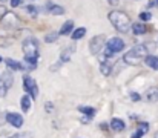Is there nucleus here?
<instances>
[{"instance_id":"29","label":"nucleus","mask_w":158,"mask_h":138,"mask_svg":"<svg viewBox=\"0 0 158 138\" xmlns=\"http://www.w3.org/2000/svg\"><path fill=\"white\" fill-rule=\"evenodd\" d=\"M105 55H106V57H112L114 54H112V52H110V51H109V49L106 48V51H105Z\"/></svg>"},{"instance_id":"18","label":"nucleus","mask_w":158,"mask_h":138,"mask_svg":"<svg viewBox=\"0 0 158 138\" xmlns=\"http://www.w3.org/2000/svg\"><path fill=\"white\" fill-rule=\"evenodd\" d=\"M100 72H102L103 75H106V77H107V75H110V72H112V68H110V66H109L106 61H102V63H100Z\"/></svg>"},{"instance_id":"15","label":"nucleus","mask_w":158,"mask_h":138,"mask_svg":"<svg viewBox=\"0 0 158 138\" xmlns=\"http://www.w3.org/2000/svg\"><path fill=\"white\" fill-rule=\"evenodd\" d=\"M85 34H86V28H77V29H74L72 31V34H71V37H72V40H80V39H83L85 37Z\"/></svg>"},{"instance_id":"28","label":"nucleus","mask_w":158,"mask_h":138,"mask_svg":"<svg viewBox=\"0 0 158 138\" xmlns=\"http://www.w3.org/2000/svg\"><path fill=\"white\" fill-rule=\"evenodd\" d=\"M91 120H92V118L88 117V115H83V117H81V123H89Z\"/></svg>"},{"instance_id":"5","label":"nucleus","mask_w":158,"mask_h":138,"mask_svg":"<svg viewBox=\"0 0 158 138\" xmlns=\"http://www.w3.org/2000/svg\"><path fill=\"white\" fill-rule=\"evenodd\" d=\"M105 40H106L105 36H95L89 42V51H91V54H94V55L100 54L102 49H103V46H105Z\"/></svg>"},{"instance_id":"12","label":"nucleus","mask_w":158,"mask_h":138,"mask_svg":"<svg viewBox=\"0 0 158 138\" xmlns=\"http://www.w3.org/2000/svg\"><path fill=\"white\" fill-rule=\"evenodd\" d=\"M144 61H146V65H148L151 69L158 71V57H155V55H148V57L144 58Z\"/></svg>"},{"instance_id":"10","label":"nucleus","mask_w":158,"mask_h":138,"mask_svg":"<svg viewBox=\"0 0 158 138\" xmlns=\"http://www.w3.org/2000/svg\"><path fill=\"white\" fill-rule=\"evenodd\" d=\"M72 29H74V22L72 20H68V22H64L63 23V26H61V29H60V36H69V34H72Z\"/></svg>"},{"instance_id":"30","label":"nucleus","mask_w":158,"mask_h":138,"mask_svg":"<svg viewBox=\"0 0 158 138\" xmlns=\"http://www.w3.org/2000/svg\"><path fill=\"white\" fill-rule=\"evenodd\" d=\"M110 5H118V0H107Z\"/></svg>"},{"instance_id":"11","label":"nucleus","mask_w":158,"mask_h":138,"mask_svg":"<svg viewBox=\"0 0 158 138\" xmlns=\"http://www.w3.org/2000/svg\"><path fill=\"white\" fill-rule=\"evenodd\" d=\"M31 97L28 95V94H25L23 97H22V100H20V106H22V111L23 112H28L29 109H31Z\"/></svg>"},{"instance_id":"24","label":"nucleus","mask_w":158,"mask_h":138,"mask_svg":"<svg viewBox=\"0 0 158 138\" xmlns=\"http://www.w3.org/2000/svg\"><path fill=\"white\" fill-rule=\"evenodd\" d=\"M158 6V0H148V8H155Z\"/></svg>"},{"instance_id":"6","label":"nucleus","mask_w":158,"mask_h":138,"mask_svg":"<svg viewBox=\"0 0 158 138\" xmlns=\"http://www.w3.org/2000/svg\"><path fill=\"white\" fill-rule=\"evenodd\" d=\"M106 48H107L112 54L121 52V51L124 49V42H123L120 37H112V39H109V40L106 42Z\"/></svg>"},{"instance_id":"20","label":"nucleus","mask_w":158,"mask_h":138,"mask_svg":"<svg viewBox=\"0 0 158 138\" xmlns=\"http://www.w3.org/2000/svg\"><path fill=\"white\" fill-rule=\"evenodd\" d=\"M8 138H32V132H19V134L11 135Z\"/></svg>"},{"instance_id":"3","label":"nucleus","mask_w":158,"mask_h":138,"mask_svg":"<svg viewBox=\"0 0 158 138\" xmlns=\"http://www.w3.org/2000/svg\"><path fill=\"white\" fill-rule=\"evenodd\" d=\"M109 20L114 25V28L120 32H127L131 28V20L123 11H112L109 12Z\"/></svg>"},{"instance_id":"33","label":"nucleus","mask_w":158,"mask_h":138,"mask_svg":"<svg viewBox=\"0 0 158 138\" xmlns=\"http://www.w3.org/2000/svg\"><path fill=\"white\" fill-rule=\"evenodd\" d=\"M0 85H2V77H0Z\"/></svg>"},{"instance_id":"27","label":"nucleus","mask_w":158,"mask_h":138,"mask_svg":"<svg viewBox=\"0 0 158 138\" xmlns=\"http://www.w3.org/2000/svg\"><path fill=\"white\" fill-rule=\"evenodd\" d=\"M131 98H132L134 101H138L141 97H140V94H135V92H132V94H131Z\"/></svg>"},{"instance_id":"8","label":"nucleus","mask_w":158,"mask_h":138,"mask_svg":"<svg viewBox=\"0 0 158 138\" xmlns=\"http://www.w3.org/2000/svg\"><path fill=\"white\" fill-rule=\"evenodd\" d=\"M46 11L51 12L52 15H61V14H64V9L60 5H55L52 2H48L46 3Z\"/></svg>"},{"instance_id":"22","label":"nucleus","mask_w":158,"mask_h":138,"mask_svg":"<svg viewBox=\"0 0 158 138\" xmlns=\"http://www.w3.org/2000/svg\"><path fill=\"white\" fill-rule=\"evenodd\" d=\"M152 19V15H151V12H140V20H143V22H149Z\"/></svg>"},{"instance_id":"17","label":"nucleus","mask_w":158,"mask_h":138,"mask_svg":"<svg viewBox=\"0 0 158 138\" xmlns=\"http://www.w3.org/2000/svg\"><path fill=\"white\" fill-rule=\"evenodd\" d=\"M78 111H80L81 114H85V115L91 117V118L95 115V109H94V107H89V106H80V107H78Z\"/></svg>"},{"instance_id":"23","label":"nucleus","mask_w":158,"mask_h":138,"mask_svg":"<svg viewBox=\"0 0 158 138\" xmlns=\"http://www.w3.org/2000/svg\"><path fill=\"white\" fill-rule=\"evenodd\" d=\"M143 135H144V132H143L141 129H138V128H137V131L132 134V138H141Z\"/></svg>"},{"instance_id":"13","label":"nucleus","mask_w":158,"mask_h":138,"mask_svg":"<svg viewBox=\"0 0 158 138\" xmlns=\"http://www.w3.org/2000/svg\"><path fill=\"white\" fill-rule=\"evenodd\" d=\"M132 32H134L135 36H143V34L148 32V28H146L143 23H134V25H132Z\"/></svg>"},{"instance_id":"16","label":"nucleus","mask_w":158,"mask_h":138,"mask_svg":"<svg viewBox=\"0 0 158 138\" xmlns=\"http://www.w3.org/2000/svg\"><path fill=\"white\" fill-rule=\"evenodd\" d=\"M148 100L151 101V103H155V101H158V89L157 88H151L149 91H148Z\"/></svg>"},{"instance_id":"2","label":"nucleus","mask_w":158,"mask_h":138,"mask_svg":"<svg viewBox=\"0 0 158 138\" xmlns=\"http://www.w3.org/2000/svg\"><path fill=\"white\" fill-rule=\"evenodd\" d=\"M146 54H148V48H146V46L144 45H137V46H134L132 49H129V51L124 54L123 61H124L126 65L135 66V65H138V63L146 57Z\"/></svg>"},{"instance_id":"14","label":"nucleus","mask_w":158,"mask_h":138,"mask_svg":"<svg viewBox=\"0 0 158 138\" xmlns=\"http://www.w3.org/2000/svg\"><path fill=\"white\" fill-rule=\"evenodd\" d=\"M5 63H6V65H8V68H9V69H12V71H22V69H23L22 63H20V61H15V60H12V58H6V60H5Z\"/></svg>"},{"instance_id":"1","label":"nucleus","mask_w":158,"mask_h":138,"mask_svg":"<svg viewBox=\"0 0 158 138\" xmlns=\"http://www.w3.org/2000/svg\"><path fill=\"white\" fill-rule=\"evenodd\" d=\"M23 54H25V61L29 65L31 69L35 68L37 60H39V43L35 39H26L23 40Z\"/></svg>"},{"instance_id":"9","label":"nucleus","mask_w":158,"mask_h":138,"mask_svg":"<svg viewBox=\"0 0 158 138\" xmlns=\"http://www.w3.org/2000/svg\"><path fill=\"white\" fill-rule=\"evenodd\" d=\"M109 124H110V129H112V131H115V132H121V131H124V129H126L124 121H123V120H120V118H112Z\"/></svg>"},{"instance_id":"31","label":"nucleus","mask_w":158,"mask_h":138,"mask_svg":"<svg viewBox=\"0 0 158 138\" xmlns=\"http://www.w3.org/2000/svg\"><path fill=\"white\" fill-rule=\"evenodd\" d=\"M155 138H158V132H157V134H155Z\"/></svg>"},{"instance_id":"21","label":"nucleus","mask_w":158,"mask_h":138,"mask_svg":"<svg viewBox=\"0 0 158 138\" xmlns=\"http://www.w3.org/2000/svg\"><path fill=\"white\" fill-rule=\"evenodd\" d=\"M26 11H28L32 17H35V15L39 14V11H37V8H35L34 5H28V6H26Z\"/></svg>"},{"instance_id":"4","label":"nucleus","mask_w":158,"mask_h":138,"mask_svg":"<svg viewBox=\"0 0 158 138\" xmlns=\"http://www.w3.org/2000/svg\"><path fill=\"white\" fill-rule=\"evenodd\" d=\"M23 89L26 91V94H28L31 98H37V97H39L37 83H35V80H34L31 75H28V74L23 77Z\"/></svg>"},{"instance_id":"7","label":"nucleus","mask_w":158,"mask_h":138,"mask_svg":"<svg viewBox=\"0 0 158 138\" xmlns=\"http://www.w3.org/2000/svg\"><path fill=\"white\" fill-rule=\"evenodd\" d=\"M6 121L14 128H22L23 126V117L17 112H8L6 114Z\"/></svg>"},{"instance_id":"19","label":"nucleus","mask_w":158,"mask_h":138,"mask_svg":"<svg viewBox=\"0 0 158 138\" xmlns=\"http://www.w3.org/2000/svg\"><path fill=\"white\" fill-rule=\"evenodd\" d=\"M58 36H60L58 32H49V34L45 36V42H46V43H54V42H57Z\"/></svg>"},{"instance_id":"26","label":"nucleus","mask_w":158,"mask_h":138,"mask_svg":"<svg viewBox=\"0 0 158 138\" xmlns=\"http://www.w3.org/2000/svg\"><path fill=\"white\" fill-rule=\"evenodd\" d=\"M22 5V0H11V6L12 8H17V6H20Z\"/></svg>"},{"instance_id":"25","label":"nucleus","mask_w":158,"mask_h":138,"mask_svg":"<svg viewBox=\"0 0 158 138\" xmlns=\"http://www.w3.org/2000/svg\"><path fill=\"white\" fill-rule=\"evenodd\" d=\"M8 12H6V8L3 6V5H0V19H3V15H6Z\"/></svg>"},{"instance_id":"32","label":"nucleus","mask_w":158,"mask_h":138,"mask_svg":"<svg viewBox=\"0 0 158 138\" xmlns=\"http://www.w3.org/2000/svg\"><path fill=\"white\" fill-rule=\"evenodd\" d=\"M2 60H3V58H2V57H0V63H2Z\"/></svg>"}]
</instances>
